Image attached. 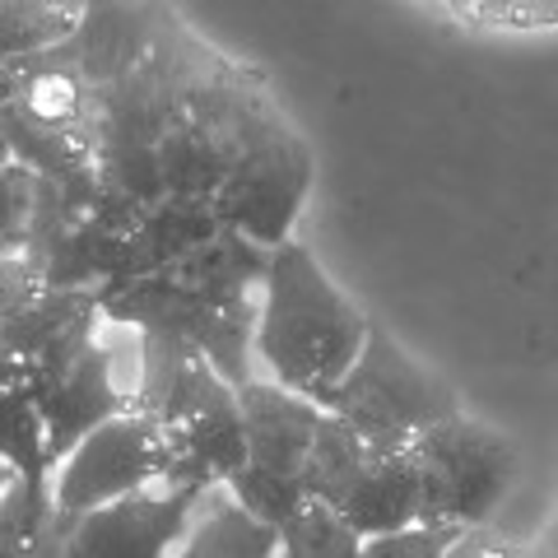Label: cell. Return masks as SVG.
I'll return each instance as SVG.
<instances>
[{
	"mask_svg": "<svg viewBox=\"0 0 558 558\" xmlns=\"http://www.w3.org/2000/svg\"><path fill=\"white\" fill-rule=\"evenodd\" d=\"M373 322L326 275L299 238L270 252L256 299V368L279 387L317 400L326 410L344 373L359 363Z\"/></svg>",
	"mask_w": 558,
	"mask_h": 558,
	"instance_id": "cell-1",
	"label": "cell"
},
{
	"mask_svg": "<svg viewBox=\"0 0 558 558\" xmlns=\"http://www.w3.org/2000/svg\"><path fill=\"white\" fill-rule=\"evenodd\" d=\"M238 405H242V433H247V461L223 488L252 517L279 531L289 517L307 508L303 475L312 447H317V433L326 424V410L270 377H252L247 387H238Z\"/></svg>",
	"mask_w": 558,
	"mask_h": 558,
	"instance_id": "cell-2",
	"label": "cell"
},
{
	"mask_svg": "<svg viewBox=\"0 0 558 558\" xmlns=\"http://www.w3.org/2000/svg\"><path fill=\"white\" fill-rule=\"evenodd\" d=\"M410 451L418 465V521L424 526H488L521 475L512 438L470 418L465 410L418 433Z\"/></svg>",
	"mask_w": 558,
	"mask_h": 558,
	"instance_id": "cell-3",
	"label": "cell"
},
{
	"mask_svg": "<svg viewBox=\"0 0 558 558\" xmlns=\"http://www.w3.org/2000/svg\"><path fill=\"white\" fill-rule=\"evenodd\" d=\"M307 502H326L363 539L418 521V465L410 447H377L326 410L307 461Z\"/></svg>",
	"mask_w": 558,
	"mask_h": 558,
	"instance_id": "cell-4",
	"label": "cell"
},
{
	"mask_svg": "<svg viewBox=\"0 0 558 558\" xmlns=\"http://www.w3.org/2000/svg\"><path fill=\"white\" fill-rule=\"evenodd\" d=\"M326 410L377 447H410L418 433L461 414V400L438 373L410 359L405 344L373 326L359 363L344 373Z\"/></svg>",
	"mask_w": 558,
	"mask_h": 558,
	"instance_id": "cell-5",
	"label": "cell"
},
{
	"mask_svg": "<svg viewBox=\"0 0 558 558\" xmlns=\"http://www.w3.org/2000/svg\"><path fill=\"white\" fill-rule=\"evenodd\" d=\"M28 391L47 418L51 461H61L65 451L80 438H89L98 424L135 410V400H140V336L102 317L98 336L84 344L65 368L33 381Z\"/></svg>",
	"mask_w": 558,
	"mask_h": 558,
	"instance_id": "cell-6",
	"label": "cell"
},
{
	"mask_svg": "<svg viewBox=\"0 0 558 558\" xmlns=\"http://www.w3.org/2000/svg\"><path fill=\"white\" fill-rule=\"evenodd\" d=\"M201 502L205 494L196 488L159 480L80 517H65L57 508V521L43 539V558H172Z\"/></svg>",
	"mask_w": 558,
	"mask_h": 558,
	"instance_id": "cell-7",
	"label": "cell"
},
{
	"mask_svg": "<svg viewBox=\"0 0 558 558\" xmlns=\"http://www.w3.org/2000/svg\"><path fill=\"white\" fill-rule=\"evenodd\" d=\"M312 178H317V163H312L307 140L293 126H284L242 154L209 205H215L223 229L275 252L293 242L299 215L312 196Z\"/></svg>",
	"mask_w": 558,
	"mask_h": 558,
	"instance_id": "cell-8",
	"label": "cell"
},
{
	"mask_svg": "<svg viewBox=\"0 0 558 558\" xmlns=\"http://www.w3.org/2000/svg\"><path fill=\"white\" fill-rule=\"evenodd\" d=\"M168 470V447L159 418L145 410H126L80 438L51 470V494L65 517L94 512L102 502L159 484Z\"/></svg>",
	"mask_w": 558,
	"mask_h": 558,
	"instance_id": "cell-9",
	"label": "cell"
},
{
	"mask_svg": "<svg viewBox=\"0 0 558 558\" xmlns=\"http://www.w3.org/2000/svg\"><path fill=\"white\" fill-rule=\"evenodd\" d=\"M168 28L172 14L154 0H112V5L84 10L70 38L57 43V51L89 89H108L149 61V51L168 38Z\"/></svg>",
	"mask_w": 558,
	"mask_h": 558,
	"instance_id": "cell-10",
	"label": "cell"
},
{
	"mask_svg": "<svg viewBox=\"0 0 558 558\" xmlns=\"http://www.w3.org/2000/svg\"><path fill=\"white\" fill-rule=\"evenodd\" d=\"M223 229L215 205L209 201H186V196H163L154 201L140 223L126 238V266L112 284H126V279H140V275H154V270H168L172 260H182L186 252H196L201 242H209ZM108 284V289H112Z\"/></svg>",
	"mask_w": 558,
	"mask_h": 558,
	"instance_id": "cell-11",
	"label": "cell"
},
{
	"mask_svg": "<svg viewBox=\"0 0 558 558\" xmlns=\"http://www.w3.org/2000/svg\"><path fill=\"white\" fill-rule=\"evenodd\" d=\"M279 531L252 517L229 488H209L172 558H275Z\"/></svg>",
	"mask_w": 558,
	"mask_h": 558,
	"instance_id": "cell-12",
	"label": "cell"
},
{
	"mask_svg": "<svg viewBox=\"0 0 558 558\" xmlns=\"http://www.w3.org/2000/svg\"><path fill=\"white\" fill-rule=\"evenodd\" d=\"M363 558H526V549L488 535V526L451 531V526H424V521H414L405 531L363 539Z\"/></svg>",
	"mask_w": 558,
	"mask_h": 558,
	"instance_id": "cell-13",
	"label": "cell"
},
{
	"mask_svg": "<svg viewBox=\"0 0 558 558\" xmlns=\"http://www.w3.org/2000/svg\"><path fill=\"white\" fill-rule=\"evenodd\" d=\"M0 461L14 470V480H47L51 475V438L47 418L28 387L0 391Z\"/></svg>",
	"mask_w": 558,
	"mask_h": 558,
	"instance_id": "cell-14",
	"label": "cell"
},
{
	"mask_svg": "<svg viewBox=\"0 0 558 558\" xmlns=\"http://www.w3.org/2000/svg\"><path fill=\"white\" fill-rule=\"evenodd\" d=\"M80 14H65L47 0H0V65L57 47L70 38Z\"/></svg>",
	"mask_w": 558,
	"mask_h": 558,
	"instance_id": "cell-15",
	"label": "cell"
},
{
	"mask_svg": "<svg viewBox=\"0 0 558 558\" xmlns=\"http://www.w3.org/2000/svg\"><path fill=\"white\" fill-rule=\"evenodd\" d=\"M279 558H363V535L326 502H307L279 526Z\"/></svg>",
	"mask_w": 558,
	"mask_h": 558,
	"instance_id": "cell-16",
	"label": "cell"
},
{
	"mask_svg": "<svg viewBox=\"0 0 558 558\" xmlns=\"http://www.w3.org/2000/svg\"><path fill=\"white\" fill-rule=\"evenodd\" d=\"M38 186L43 178L28 163L10 159L0 168V256H24L38 219Z\"/></svg>",
	"mask_w": 558,
	"mask_h": 558,
	"instance_id": "cell-17",
	"label": "cell"
},
{
	"mask_svg": "<svg viewBox=\"0 0 558 558\" xmlns=\"http://www.w3.org/2000/svg\"><path fill=\"white\" fill-rule=\"evenodd\" d=\"M461 20L494 24V28H554L558 0H442Z\"/></svg>",
	"mask_w": 558,
	"mask_h": 558,
	"instance_id": "cell-18",
	"label": "cell"
},
{
	"mask_svg": "<svg viewBox=\"0 0 558 558\" xmlns=\"http://www.w3.org/2000/svg\"><path fill=\"white\" fill-rule=\"evenodd\" d=\"M38 289H43V275L28 256H0V317H10Z\"/></svg>",
	"mask_w": 558,
	"mask_h": 558,
	"instance_id": "cell-19",
	"label": "cell"
},
{
	"mask_svg": "<svg viewBox=\"0 0 558 558\" xmlns=\"http://www.w3.org/2000/svg\"><path fill=\"white\" fill-rule=\"evenodd\" d=\"M0 558H43V545H38V539L0 531Z\"/></svg>",
	"mask_w": 558,
	"mask_h": 558,
	"instance_id": "cell-20",
	"label": "cell"
},
{
	"mask_svg": "<svg viewBox=\"0 0 558 558\" xmlns=\"http://www.w3.org/2000/svg\"><path fill=\"white\" fill-rule=\"evenodd\" d=\"M5 387H20V359L0 344V391H5Z\"/></svg>",
	"mask_w": 558,
	"mask_h": 558,
	"instance_id": "cell-21",
	"label": "cell"
},
{
	"mask_svg": "<svg viewBox=\"0 0 558 558\" xmlns=\"http://www.w3.org/2000/svg\"><path fill=\"white\" fill-rule=\"evenodd\" d=\"M526 558H558V521L545 531V539H539L535 549H526Z\"/></svg>",
	"mask_w": 558,
	"mask_h": 558,
	"instance_id": "cell-22",
	"label": "cell"
},
{
	"mask_svg": "<svg viewBox=\"0 0 558 558\" xmlns=\"http://www.w3.org/2000/svg\"><path fill=\"white\" fill-rule=\"evenodd\" d=\"M47 5H57L65 14H84V10H94V5H112V0H47Z\"/></svg>",
	"mask_w": 558,
	"mask_h": 558,
	"instance_id": "cell-23",
	"label": "cell"
},
{
	"mask_svg": "<svg viewBox=\"0 0 558 558\" xmlns=\"http://www.w3.org/2000/svg\"><path fill=\"white\" fill-rule=\"evenodd\" d=\"M10 484H14V470L0 461V502H5V494H10Z\"/></svg>",
	"mask_w": 558,
	"mask_h": 558,
	"instance_id": "cell-24",
	"label": "cell"
},
{
	"mask_svg": "<svg viewBox=\"0 0 558 558\" xmlns=\"http://www.w3.org/2000/svg\"><path fill=\"white\" fill-rule=\"evenodd\" d=\"M10 163V145H5V135H0V168Z\"/></svg>",
	"mask_w": 558,
	"mask_h": 558,
	"instance_id": "cell-25",
	"label": "cell"
},
{
	"mask_svg": "<svg viewBox=\"0 0 558 558\" xmlns=\"http://www.w3.org/2000/svg\"><path fill=\"white\" fill-rule=\"evenodd\" d=\"M275 558H279V554H275Z\"/></svg>",
	"mask_w": 558,
	"mask_h": 558,
	"instance_id": "cell-26",
	"label": "cell"
},
{
	"mask_svg": "<svg viewBox=\"0 0 558 558\" xmlns=\"http://www.w3.org/2000/svg\"><path fill=\"white\" fill-rule=\"evenodd\" d=\"M554 521H558V517H554Z\"/></svg>",
	"mask_w": 558,
	"mask_h": 558,
	"instance_id": "cell-27",
	"label": "cell"
}]
</instances>
